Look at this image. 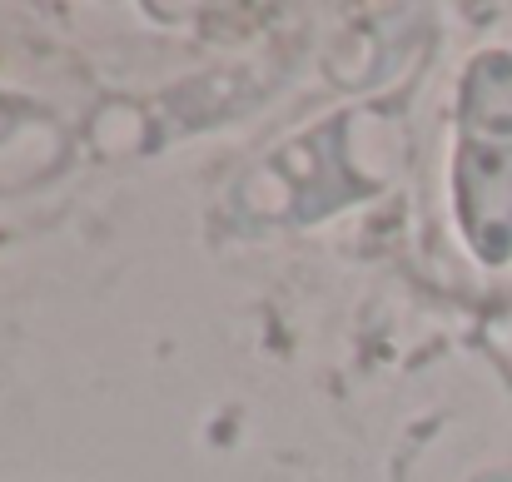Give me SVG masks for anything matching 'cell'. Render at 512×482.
Masks as SVG:
<instances>
[{"mask_svg":"<svg viewBox=\"0 0 512 482\" xmlns=\"http://www.w3.org/2000/svg\"><path fill=\"white\" fill-rule=\"evenodd\" d=\"M458 229L483 264L512 259V55L483 50L458 95V155H453Z\"/></svg>","mask_w":512,"mask_h":482,"instance_id":"cell-1","label":"cell"}]
</instances>
